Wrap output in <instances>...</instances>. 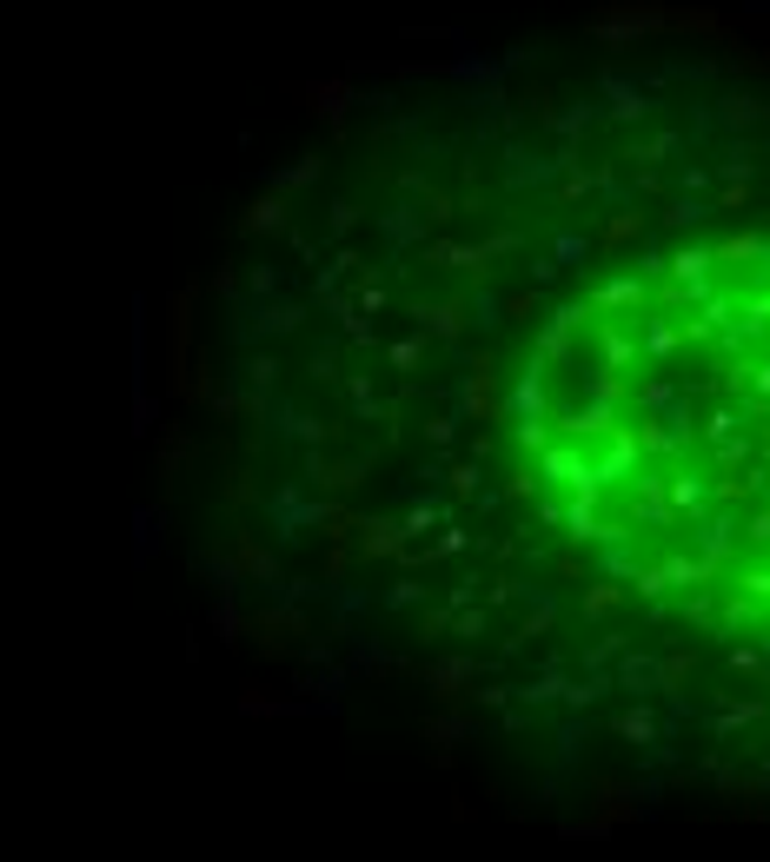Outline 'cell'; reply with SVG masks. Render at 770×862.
I'll use <instances>...</instances> for the list:
<instances>
[{"label": "cell", "instance_id": "6da1fadb", "mask_svg": "<svg viewBox=\"0 0 770 862\" xmlns=\"http://www.w3.org/2000/svg\"><path fill=\"white\" fill-rule=\"evenodd\" d=\"M511 439L597 577L698 637L770 650V232L584 286L519 372Z\"/></svg>", "mask_w": 770, "mask_h": 862}]
</instances>
